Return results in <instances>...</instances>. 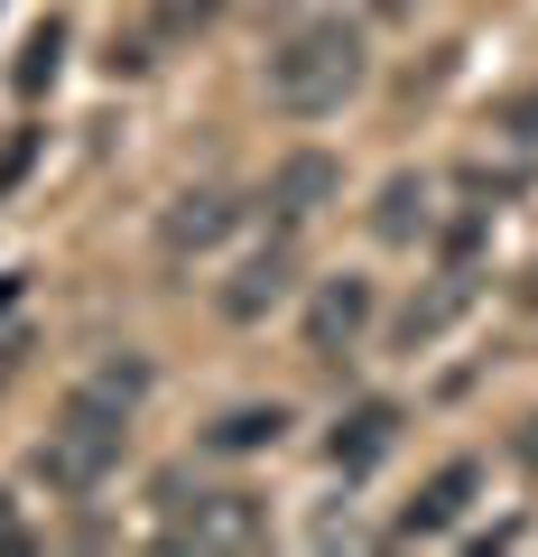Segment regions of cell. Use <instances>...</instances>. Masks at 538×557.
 <instances>
[{
  "mask_svg": "<svg viewBox=\"0 0 538 557\" xmlns=\"http://www.w3.org/2000/svg\"><path fill=\"white\" fill-rule=\"evenodd\" d=\"M362 75H372V47H362V20H343V10H316V20H298L270 47V102L288 121L343 112L362 94Z\"/></svg>",
  "mask_w": 538,
  "mask_h": 557,
  "instance_id": "2",
  "label": "cell"
},
{
  "mask_svg": "<svg viewBox=\"0 0 538 557\" xmlns=\"http://www.w3.org/2000/svg\"><path fill=\"white\" fill-rule=\"evenodd\" d=\"M399 428H409V409H399V399H353V409L325 428V465H335L343 483H362V474L399 446Z\"/></svg>",
  "mask_w": 538,
  "mask_h": 557,
  "instance_id": "12",
  "label": "cell"
},
{
  "mask_svg": "<svg viewBox=\"0 0 538 557\" xmlns=\"http://www.w3.org/2000/svg\"><path fill=\"white\" fill-rule=\"evenodd\" d=\"M474 298H483V270H474V260H446L418 298L399 307V354H427V344H446V325L474 317Z\"/></svg>",
  "mask_w": 538,
  "mask_h": 557,
  "instance_id": "10",
  "label": "cell"
},
{
  "mask_svg": "<svg viewBox=\"0 0 538 557\" xmlns=\"http://www.w3.org/2000/svg\"><path fill=\"white\" fill-rule=\"evenodd\" d=\"M483 502V465L474 456H455V465H437V474L418 483V502L390 520V539L399 548H418V539H446V530H464V511Z\"/></svg>",
  "mask_w": 538,
  "mask_h": 557,
  "instance_id": "9",
  "label": "cell"
},
{
  "mask_svg": "<svg viewBox=\"0 0 538 557\" xmlns=\"http://www.w3.org/2000/svg\"><path fill=\"white\" fill-rule=\"evenodd\" d=\"M20 539H28V530H20V502L0 493V548H20Z\"/></svg>",
  "mask_w": 538,
  "mask_h": 557,
  "instance_id": "18",
  "label": "cell"
},
{
  "mask_svg": "<svg viewBox=\"0 0 538 557\" xmlns=\"http://www.w3.org/2000/svg\"><path fill=\"white\" fill-rule=\"evenodd\" d=\"M372 317H380V288H372L362 270L316 278V298H306V317H298L306 362H353V354H362V335H372Z\"/></svg>",
  "mask_w": 538,
  "mask_h": 557,
  "instance_id": "4",
  "label": "cell"
},
{
  "mask_svg": "<svg viewBox=\"0 0 538 557\" xmlns=\"http://www.w3.org/2000/svg\"><path fill=\"white\" fill-rule=\"evenodd\" d=\"M149 391H159V362H149L140 344H112V354L57 399V418H47V437H38V483L47 493L93 502L102 483L121 474V456H130V418L149 409Z\"/></svg>",
  "mask_w": 538,
  "mask_h": 557,
  "instance_id": "1",
  "label": "cell"
},
{
  "mask_svg": "<svg viewBox=\"0 0 538 557\" xmlns=\"http://www.w3.org/2000/svg\"><path fill=\"white\" fill-rule=\"evenodd\" d=\"M214 10L223 0H149L130 28H112V57L102 65H112V75H149V65H167L196 28H214Z\"/></svg>",
  "mask_w": 538,
  "mask_h": 557,
  "instance_id": "6",
  "label": "cell"
},
{
  "mask_svg": "<svg viewBox=\"0 0 538 557\" xmlns=\"http://www.w3.org/2000/svg\"><path fill=\"white\" fill-rule=\"evenodd\" d=\"M28 159H38V139H20V149H10V159H0V196H10V186L28 177Z\"/></svg>",
  "mask_w": 538,
  "mask_h": 557,
  "instance_id": "16",
  "label": "cell"
},
{
  "mask_svg": "<svg viewBox=\"0 0 538 557\" xmlns=\"http://www.w3.org/2000/svg\"><path fill=\"white\" fill-rule=\"evenodd\" d=\"M0 307H20V278H0Z\"/></svg>",
  "mask_w": 538,
  "mask_h": 557,
  "instance_id": "20",
  "label": "cell"
},
{
  "mask_svg": "<svg viewBox=\"0 0 538 557\" xmlns=\"http://www.w3.org/2000/svg\"><path fill=\"white\" fill-rule=\"evenodd\" d=\"M251 223V205H241V186H223V177H204V186H177V196L159 205V260H204V251H223V242Z\"/></svg>",
  "mask_w": 538,
  "mask_h": 557,
  "instance_id": "3",
  "label": "cell"
},
{
  "mask_svg": "<svg viewBox=\"0 0 538 557\" xmlns=\"http://www.w3.org/2000/svg\"><path fill=\"white\" fill-rule=\"evenodd\" d=\"M511 456H520V465H529V474H538V409L520 418V437H511Z\"/></svg>",
  "mask_w": 538,
  "mask_h": 557,
  "instance_id": "17",
  "label": "cell"
},
{
  "mask_svg": "<svg viewBox=\"0 0 538 557\" xmlns=\"http://www.w3.org/2000/svg\"><path fill=\"white\" fill-rule=\"evenodd\" d=\"M288 428H298V409H288V399H233V409L204 428V456H270Z\"/></svg>",
  "mask_w": 538,
  "mask_h": 557,
  "instance_id": "13",
  "label": "cell"
},
{
  "mask_svg": "<svg viewBox=\"0 0 538 557\" xmlns=\"http://www.w3.org/2000/svg\"><path fill=\"white\" fill-rule=\"evenodd\" d=\"M501 139H520V149H538V84H529V94H511V102H501Z\"/></svg>",
  "mask_w": 538,
  "mask_h": 557,
  "instance_id": "15",
  "label": "cell"
},
{
  "mask_svg": "<svg viewBox=\"0 0 538 557\" xmlns=\"http://www.w3.org/2000/svg\"><path fill=\"white\" fill-rule=\"evenodd\" d=\"M372 10H380V20H409V10H418V0H372Z\"/></svg>",
  "mask_w": 538,
  "mask_h": 557,
  "instance_id": "19",
  "label": "cell"
},
{
  "mask_svg": "<svg viewBox=\"0 0 538 557\" xmlns=\"http://www.w3.org/2000/svg\"><path fill=\"white\" fill-rule=\"evenodd\" d=\"M437 168H399V177H380L372 196V242H390V251H418V242H437Z\"/></svg>",
  "mask_w": 538,
  "mask_h": 557,
  "instance_id": "11",
  "label": "cell"
},
{
  "mask_svg": "<svg viewBox=\"0 0 538 557\" xmlns=\"http://www.w3.org/2000/svg\"><path fill=\"white\" fill-rule=\"evenodd\" d=\"M167 548H260L270 539V502L260 493H196V511H167Z\"/></svg>",
  "mask_w": 538,
  "mask_h": 557,
  "instance_id": "7",
  "label": "cell"
},
{
  "mask_svg": "<svg viewBox=\"0 0 538 557\" xmlns=\"http://www.w3.org/2000/svg\"><path fill=\"white\" fill-rule=\"evenodd\" d=\"M298 298V233H270L260 251H241L233 260V278L214 288V307L233 325H260V317H279V307Z\"/></svg>",
  "mask_w": 538,
  "mask_h": 557,
  "instance_id": "5",
  "label": "cell"
},
{
  "mask_svg": "<svg viewBox=\"0 0 538 557\" xmlns=\"http://www.w3.org/2000/svg\"><path fill=\"white\" fill-rule=\"evenodd\" d=\"M57 57H65V20H47L38 38H28V57L10 65V84H20V94H38V84H57Z\"/></svg>",
  "mask_w": 538,
  "mask_h": 557,
  "instance_id": "14",
  "label": "cell"
},
{
  "mask_svg": "<svg viewBox=\"0 0 538 557\" xmlns=\"http://www.w3.org/2000/svg\"><path fill=\"white\" fill-rule=\"evenodd\" d=\"M335 196H343V168L325 159V149H288V159L270 168V186H260V214H270V233H306Z\"/></svg>",
  "mask_w": 538,
  "mask_h": 557,
  "instance_id": "8",
  "label": "cell"
}]
</instances>
